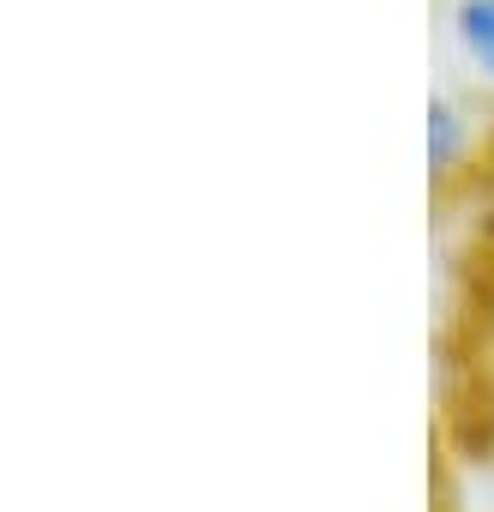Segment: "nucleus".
<instances>
[{"mask_svg":"<svg viewBox=\"0 0 494 512\" xmlns=\"http://www.w3.org/2000/svg\"><path fill=\"white\" fill-rule=\"evenodd\" d=\"M470 151H476V115H470V103L452 97V91H434L428 97V175L434 181L464 175Z\"/></svg>","mask_w":494,"mask_h":512,"instance_id":"f257e3e1","label":"nucleus"},{"mask_svg":"<svg viewBox=\"0 0 494 512\" xmlns=\"http://www.w3.org/2000/svg\"><path fill=\"white\" fill-rule=\"evenodd\" d=\"M446 37H452V55L494 91V0H452Z\"/></svg>","mask_w":494,"mask_h":512,"instance_id":"f03ea898","label":"nucleus"}]
</instances>
